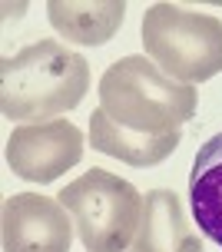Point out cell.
<instances>
[{
	"instance_id": "6",
	"label": "cell",
	"mask_w": 222,
	"mask_h": 252,
	"mask_svg": "<svg viewBox=\"0 0 222 252\" xmlns=\"http://www.w3.org/2000/svg\"><path fill=\"white\" fill-rule=\"evenodd\" d=\"M73 232V216L63 209L60 199L40 192H17L3 202V252H70Z\"/></svg>"
},
{
	"instance_id": "1",
	"label": "cell",
	"mask_w": 222,
	"mask_h": 252,
	"mask_svg": "<svg viewBox=\"0 0 222 252\" xmlns=\"http://www.w3.org/2000/svg\"><path fill=\"white\" fill-rule=\"evenodd\" d=\"M90 90V63L57 40H40L0 63V110L17 123H50L76 110Z\"/></svg>"
},
{
	"instance_id": "9",
	"label": "cell",
	"mask_w": 222,
	"mask_h": 252,
	"mask_svg": "<svg viewBox=\"0 0 222 252\" xmlns=\"http://www.w3.org/2000/svg\"><path fill=\"white\" fill-rule=\"evenodd\" d=\"M126 3L123 0H96V3H76V0H53L47 3V17L53 30L63 33L70 43L99 47L120 30Z\"/></svg>"
},
{
	"instance_id": "10",
	"label": "cell",
	"mask_w": 222,
	"mask_h": 252,
	"mask_svg": "<svg viewBox=\"0 0 222 252\" xmlns=\"http://www.w3.org/2000/svg\"><path fill=\"white\" fill-rule=\"evenodd\" d=\"M189 202L196 226L222 246V133L199 146L189 173Z\"/></svg>"
},
{
	"instance_id": "8",
	"label": "cell",
	"mask_w": 222,
	"mask_h": 252,
	"mask_svg": "<svg viewBox=\"0 0 222 252\" xmlns=\"http://www.w3.org/2000/svg\"><path fill=\"white\" fill-rule=\"evenodd\" d=\"M183 139V129L176 133H159V136H146V133H133V129H123L116 126L103 110H93L90 116V143L96 153H106L120 163L129 166H156L162 159H169Z\"/></svg>"
},
{
	"instance_id": "7",
	"label": "cell",
	"mask_w": 222,
	"mask_h": 252,
	"mask_svg": "<svg viewBox=\"0 0 222 252\" xmlns=\"http://www.w3.org/2000/svg\"><path fill=\"white\" fill-rule=\"evenodd\" d=\"M133 252H202V242L189 229L186 209L173 189H153L143 196V222Z\"/></svg>"
},
{
	"instance_id": "11",
	"label": "cell",
	"mask_w": 222,
	"mask_h": 252,
	"mask_svg": "<svg viewBox=\"0 0 222 252\" xmlns=\"http://www.w3.org/2000/svg\"><path fill=\"white\" fill-rule=\"evenodd\" d=\"M129 252H133V249H129Z\"/></svg>"
},
{
	"instance_id": "3",
	"label": "cell",
	"mask_w": 222,
	"mask_h": 252,
	"mask_svg": "<svg viewBox=\"0 0 222 252\" xmlns=\"http://www.w3.org/2000/svg\"><path fill=\"white\" fill-rule=\"evenodd\" d=\"M146 57L179 83H206L222 73V20L176 3H153L143 17Z\"/></svg>"
},
{
	"instance_id": "5",
	"label": "cell",
	"mask_w": 222,
	"mask_h": 252,
	"mask_svg": "<svg viewBox=\"0 0 222 252\" xmlns=\"http://www.w3.org/2000/svg\"><path fill=\"white\" fill-rule=\"evenodd\" d=\"M83 159V133L66 120L20 123L7 139V166L27 183H53Z\"/></svg>"
},
{
	"instance_id": "4",
	"label": "cell",
	"mask_w": 222,
	"mask_h": 252,
	"mask_svg": "<svg viewBox=\"0 0 222 252\" xmlns=\"http://www.w3.org/2000/svg\"><path fill=\"white\" fill-rule=\"evenodd\" d=\"M57 199L73 216V226L87 252H126L143 222V196L133 183L110 169H90L66 183Z\"/></svg>"
},
{
	"instance_id": "2",
	"label": "cell",
	"mask_w": 222,
	"mask_h": 252,
	"mask_svg": "<svg viewBox=\"0 0 222 252\" xmlns=\"http://www.w3.org/2000/svg\"><path fill=\"white\" fill-rule=\"evenodd\" d=\"M196 87L166 76L139 53L116 60L99 80V110L116 126L133 133H176L196 116Z\"/></svg>"
}]
</instances>
